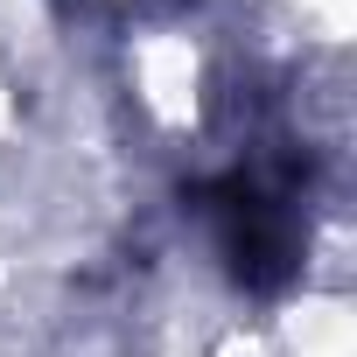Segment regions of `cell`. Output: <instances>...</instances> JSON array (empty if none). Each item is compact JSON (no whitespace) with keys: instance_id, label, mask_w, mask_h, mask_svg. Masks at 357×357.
Listing matches in <instances>:
<instances>
[{"instance_id":"6da1fadb","label":"cell","mask_w":357,"mask_h":357,"mask_svg":"<svg viewBox=\"0 0 357 357\" xmlns=\"http://www.w3.org/2000/svg\"><path fill=\"white\" fill-rule=\"evenodd\" d=\"M211 225H218V252H225L231 280L238 287H259V294L294 273L301 238H308L294 197L273 190V183H259V175H245V168L225 175V183L211 190Z\"/></svg>"}]
</instances>
